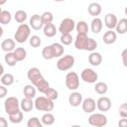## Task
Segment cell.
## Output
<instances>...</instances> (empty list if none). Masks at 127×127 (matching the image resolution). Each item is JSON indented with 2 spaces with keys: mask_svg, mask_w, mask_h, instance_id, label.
I'll list each match as a JSON object with an SVG mask.
<instances>
[{
  "mask_svg": "<svg viewBox=\"0 0 127 127\" xmlns=\"http://www.w3.org/2000/svg\"><path fill=\"white\" fill-rule=\"evenodd\" d=\"M27 76L28 79L32 82V84L35 85V87H37V89L42 93H45L47 89L50 87V83L46 80V78L43 76V74L41 73L38 67L29 68L27 72Z\"/></svg>",
  "mask_w": 127,
  "mask_h": 127,
  "instance_id": "6da1fadb",
  "label": "cell"
},
{
  "mask_svg": "<svg viewBox=\"0 0 127 127\" xmlns=\"http://www.w3.org/2000/svg\"><path fill=\"white\" fill-rule=\"evenodd\" d=\"M74 47L77 50L94 52V50L97 48V42L92 38H88L87 35L77 34L74 40Z\"/></svg>",
  "mask_w": 127,
  "mask_h": 127,
  "instance_id": "7a4b0ae2",
  "label": "cell"
},
{
  "mask_svg": "<svg viewBox=\"0 0 127 127\" xmlns=\"http://www.w3.org/2000/svg\"><path fill=\"white\" fill-rule=\"evenodd\" d=\"M34 102H35V108L39 111L50 112L55 107L54 100H51L47 96H38L36 97Z\"/></svg>",
  "mask_w": 127,
  "mask_h": 127,
  "instance_id": "3957f363",
  "label": "cell"
},
{
  "mask_svg": "<svg viewBox=\"0 0 127 127\" xmlns=\"http://www.w3.org/2000/svg\"><path fill=\"white\" fill-rule=\"evenodd\" d=\"M30 34H31V27H30V25H27V24H20L19 27L17 28L16 32H15L14 40H15L17 43H19V44L25 43V42L29 39Z\"/></svg>",
  "mask_w": 127,
  "mask_h": 127,
  "instance_id": "277c9868",
  "label": "cell"
},
{
  "mask_svg": "<svg viewBox=\"0 0 127 127\" xmlns=\"http://www.w3.org/2000/svg\"><path fill=\"white\" fill-rule=\"evenodd\" d=\"M74 62H75V60H74L73 56L65 55V56L60 58V60L57 62V67H58V69H60L62 71H65L73 66Z\"/></svg>",
  "mask_w": 127,
  "mask_h": 127,
  "instance_id": "5b68a950",
  "label": "cell"
},
{
  "mask_svg": "<svg viewBox=\"0 0 127 127\" xmlns=\"http://www.w3.org/2000/svg\"><path fill=\"white\" fill-rule=\"evenodd\" d=\"M65 86L69 90H76L79 87V76L75 71H69L66 73Z\"/></svg>",
  "mask_w": 127,
  "mask_h": 127,
  "instance_id": "8992f818",
  "label": "cell"
},
{
  "mask_svg": "<svg viewBox=\"0 0 127 127\" xmlns=\"http://www.w3.org/2000/svg\"><path fill=\"white\" fill-rule=\"evenodd\" d=\"M4 108H5V112L8 115L20 110L21 107H20V102H19L18 98L15 96L8 97L4 102Z\"/></svg>",
  "mask_w": 127,
  "mask_h": 127,
  "instance_id": "52a82bcc",
  "label": "cell"
},
{
  "mask_svg": "<svg viewBox=\"0 0 127 127\" xmlns=\"http://www.w3.org/2000/svg\"><path fill=\"white\" fill-rule=\"evenodd\" d=\"M88 123L91 126L103 127L107 124V117L102 113H91L88 117Z\"/></svg>",
  "mask_w": 127,
  "mask_h": 127,
  "instance_id": "ba28073f",
  "label": "cell"
},
{
  "mask_svg": "<svg viewBox=\"0 0 127 127\" xmlns=\"http://www.w3.org/2000/svg\"><path fill=\"white\" fill-rule=\"evenodd\" d=\"M75 22L71 18H64L59 27V31L61 34H70L75 29Z\"/></svg>",
  "mask_w": 127,
  "mask_h": 127,
  "instance_id": "9c48e42d",
  "label": "cell"
},
{
  "mask_svg": "<svg viewBox=\"0 0 127 127\" xmlns=\"http://www.w3.org/2000/svg\"><path fill=\"white\" fill-rule=\"evenodd\" d=\"M80 77L84 82L87 83H95L98 79V74L96 73V71H94L92 68H84L81 73H80Z\"/></svg>",
  "mask_w": 127,
  "mask_h": 127,
  "instance_id": "30bf717a",
  "label": "cell"
},
{
  "mask_svg": "<svg viewBox=\"0 0 127 127\" xmlns=\"http://www.w3.org/2000/svg\"><path fill=\"white\" fill-rule=\"evenodd\" d=\"M81 107L85 113H93L95 111V108H97L95 100L91 97H87L83 99L81 103Z\"/></svg>",
  "mask_w": 127,
  "mask_h": 127,
  "instance_id": "8fae6325",
  "label": "cell"
},
{
  "mask_svg": "<svg viewBox=\"0 0 127 127\" xmlns=\"http://www.w3.org/2000/svg\"><path fill=\"white\" fill-rule=\"evenodd\" d=\"M29 24H30V27L35 31H38V30H41L42 28H44V23H43V20H42V16L39 15V14L32 15V17L30 18Z\"/></svg>",
  "mask_w": 127,
  "mask_h": 127,
  "instance_id": "7c38bea8",
  "label": "cell"
},
{
  "mask_svg": "<svg viewBox=\"0 0 127 127\" xmlns=\"http://www.w3.org/2000/svg\"><path fill=\"white\" fill-rule=\"evenodd\" d=\"M96 106L99 111H102V112L108 111L111 108V100L106 96H101L96 101Z\"/></svg>",
  "mask_w": 127,
  "mask_h": 127,
  "instance_id": "4fadbf2b",
  "label": "cell"
},
{
  "mask_svg": "<svg viewBox=\"0 0 127 127\" xmlns=\"http://www.w3.org/2000/svg\"><path fill=\"white\" fill-rule=\"evenodd\" d=\"M117 17L115 14H112V13H108L105 15L104 17V23H105V26L109 29V30H113L115 29L116 25H117Z\"/></svg>",
  "mask_w": 127,
  "mask_h": 127,
  "instance_id": "5bb4252c",
  "label": "cell"
},
{
  "mask_svg": "<svg viewBox=\"0 0 127 127\" xmlns=\"http://www.w3.org/2000/svg\"><path fill=\"white\" fill-rule=\"evenodd\" d=\"M82 100H83V99H82L81 93H79V92H77V91H74V92L70 93L69 96H68V103H69L71 106H73V107L79 106V105L82 103Z\"/></svg>",
  "mask_w": 127,
  "mask_h": 127,
  "instance_id": "9a60e30c",
  "label": "cell"
},
{
  "mask_svg": "<svg viewBox=\"0 0 127 127\" xmlns=\"http://www.w3.org/2000/svg\"><path fill=\"white\" fill-rule=\"evenodd\" d=\"M20 107L21 110L24 112H30L34 107H35V102L33 101V98H28L24 97L21 102H20Z\"/></svg>",
  "mask_w": 127,
  "mask_h": 127,
  "instance_id": "2e32d148",
  "label": "cell"
},
{
  "mask_svg": "<svg viewBox=\"0 0 127 127\" xmlns=\"http://www.w3.org/2000/svg\"><path fill=\"white\" fill-rule=\"evenodd\" d=\"M1 49H2V51L6 52V53L13 52V51L16 49V43H15V40L10 39V38L3 40L2 43H1Z\"/></svg>",
  "mask_w": 127,
  "mask_h": 127,
  "instance_id": "e0dca14e",
  "label": "cell"
},
{
  "mask_svg": "<svg viewBox=\"0 0 127 127\" xmlns=\"http://www.w3.org/2000/svg\"><path fill=\"white\" fill-rule=\"evenodd\" d=\"M88 63L93 66H98L102 63V56L97 52H91L88 56Z\"/></svg>",
  "mask_w": 127,
  "mask_h": 127,
  "instance_id": "ac0fdd59",
  "label": "cell"
},
{
  "mask_svg": "<svg viewBox=\"0 0 127 127\" xmlns=\"http://www.w3.org/2000/svg\"><path fill=\"white\" fill-rule=\"evenodd\" d=\"M116 39H117V35H116V32H114L113 30H108L107 32H105L103 35V38H102L103 43L106 45L114 44Z\"/></svg>",
  "mask_w": 127,
  "mask_h": 127,
  "instance_id": "d6986e66",
  "label": "cell"
},
{
  "mask_svg": "<svg viewBox=\"0 0 127 127\" xmlns=\"http://www.w3.org/2000/svg\"><path fill=\"white\" fill-rule=\"evenodd\" d=\"M87 11H88V14L90 16H99L101 11H102V8H101V5L99 3H96V2H92L88 5L87 7Z\"/></svg>",
  "mask_w": 127,
  "mask_h": 127,
  "instance_id": "ffe728a7",
  "label": "cell"
},
{
  "mask_svg": "<svg viewBox=\"0 0 127 127\" xmlns=\"http://www.w3.org/2000/svg\"><path fill=\"white\" fill-rule=\"evenodd\" d=\"M43 31H44V35H45L46 37H48V38H53V37H55L56 34H57L56 26H55L53 23H49V24L44 25Z\"/></svg>",
  "mask_w": 127,
  "mask_h": 127,
  "instance_id": "44dd1931",
  "label": "cell"
},
{
  "mask_svg": "<svg viewBox=\"0 0 127 127\" xmlns=\"http://www.w3.org/2000/svg\"><path fill=\"white\" fill-rule=\"evenodd\" d=\"M102 21L101 19L95 17L94 19H92L91 21V24H90V29H91V32L94 33V34H98L99 32H101L102 30Z\"/></svg>",
  "mask_w": 127,
  "mask_h": 127,
  "instance_id": "7402d4cb",
  "label": "cell"
},
{
  "mask_svg": "<svg viewBox=\"0 0 127 127\" xmlns=\"http://www.w3.org/2000/svg\"><path fill=\"white\" fill-rule=\"evenodd\" d=\"M52 46V50H53V54L55 58H60L64 55V45L60 44V43H54L51 45Z\"/></svg>",
  "mask_w": 127,
  "mask_h": 127,
  "instance_id": "603a6c76",
  "label": "cell"
},
{
  "mask_svg": "<svg viewBox=\"0 0 127 127\" xmlns=\"http://www.w3.org/2000/svg\"><path fill=\"white\" fill-rule=\"evenodd\" d=\"M23 93H24V96L25 97L35 98L36 97V88H35V85H32V84L25 85L24 88H23Z\"/></svg>",
  "mask_w": 127,
  "mask_h": 127,
  "instance_id": "cb8c5ba5",
  "label": "cell"
},
{
  "mask_svg": "<svg viewBox=\"0 0 127 127\" xmlns=\"http://www.w3.org/2000/svg\"><path fill=\"white\" fill-rule=\"evenodd\" d=\"M116 33L118 34H125L127 32V19L126 18H122L117 22V25L115 27Z\"/></svg>",
  "mask_w": 127,
  "mask_h": 127,
  "instance_id": "d4e9b609",
  "label": "cell"
},
{
  "mask_svg": "<svg viewBox=\"0 0 127 127\" xmlns=\"http://www.w3.org/2000/svg\"><path fill=\"white\" fill-rule=\"evenodd\" d=\"M4 61H5V63H6L9 66H14V65H16V64H17V62H18V60H17V58H16L14 52L6 53V55H5V57H4Z\"/></svg>",
  "mask_w": 127,
  "mask_h": 127,
  "instance_id": "484cf974",
  "label": "cell"
},
{
  "mask_svg": "<svg viewBox=\"0 0 127 127\" xmlns=\"http://www.w3.org/2000/svg\"><path fill=\"white\" fill-rule=\"evenodd\" d=\"M55 116L51 113V112H47V113H45L43 116H42V118H41V121H42V123H43V125H46V126H51V125H53L54 123H55Z\"/></svg>",
  "mask_w": 127,
  "mask_h": 127,
  "instance_id": "4316f807",
  "label": "cell"
},
{
  "mask_svg": "<svg viewBox=\"0 0 127 127\" xmlns=\"http://www.w3.org/2000/svg\"><path fill=\"white\" fill-rule=\"evenodd\" d=\"M75 29H76L77 34H80V35H87L88 33V25L84 21L77 22L75 25Z\"/></svg>",
  "mask_w": 127,
  "mask_h": 127,
  "instance_id": "83f0119b",
  "label": "cell"
},
{
  "mask_svg": "<svg viewBox=\"0 0 127 127\" xmlns=\"http://www.w3.org/2000/svg\"><path fill=\"white\" fill-rule=\"evenodd\" d=\"M12 16L8 10H1L0 12V23L2 25H7L11 22Z\"/></svg>",
  "mask_w": 127,
  "mask_h": 127,
  "instance_id": "f1b7e54d",
  "label": "cell"
},
{
  "mask_svg": "<svg viewBox=\"0 0 127 127\" xmlns=\"http://www.w3.org/2000/svg\"><path fill=\"white\" fill-rule=\"evenodd\" d=\"M94 90L96 93L100 94V95H103L107 92L108 90V85L103 82V81H99V82H96L95 85H94Z\"/></svg>",
  "mask_w": 127,
  "mask_h": 127,
  "instance_id": "f546056e",
  "label": "cell"
},
{
  "mask_svg": "<svg viewBox=\"0 0 127 127\" xmlns=\"http://www.w3.org/2000/svg\"><path fill=\"white\" fill-rule=\"evenodd\" d=\"M9 120L11 123H14V124H18L20 123L22 120H23V112L21 110H18L12 114H9Z\"/></svg>",
  "mask_w": 127,
  "mask_h": 127,
  "instance_id": "4dcf8cb0",
  "label": "cell"
},
{
  "mask_svg": "<svg viewBox=\"0 0 127 127\" xmlns=\"http://www.w3.org/2000/svg\"><path fill=\"white\" fill-rule=\"evenodd\" d=\"M0 80H1V83H2L3 85H5V86H10V85H12V84L14 83V80H15V79H14L13 74H11V73H4V74L1 75Z\"/></svg>",
  "mask_w": 127,
  "mask_h": 127,
  "instance_id": "1f68e13d",
  "label": "cell"
},
{
  "mask_svg": "<svg viewBox=\"0 0 127 127\" xmlns=\"http://www.w3.org/2000/svg\"><path fill=\"white\" fill-rule=\"evenodd\" d=\"M27 13L24 11V10H18L15 12V15H14V19L17 23L19 24H23L26 20H27Z\"/></svg>",
  "mask_w": 127,
  "mask_h": 127,
  "instance_id": "d6a6232c",
  "label": "cell"
},
{
  "mask_svg": "<svg viewBox=\"0 0 127 127\" xmlns=\"http://www.w3.org/2000/svg\"><path fill=\"white\" fill-rule=\"evenodd\" d=\"M13 52H14V54H15V56H16L18 62L24 61V60L26 59V57H27V51H26L24 48H21V47L16 48Z\"/></svg>",
  "mask_w": 127,
  "mask_h": 127,
  "instance_id": "836d02e7",
  "label": "cell"
},
{
  "mask_svg": "<svg viewBox=\"0 0 127 127\" xmlns=\"http://www.w3.org/2000/svg\"><path fill=\"white\" fill-rule=\"evenodd\" d=\"M42 56L45 60H53L55 57H54V54H53V50H52V46H46L43 50H42Z\"/></svg>",
  "mask_w": 127,
  "mask_h": 127,
  "instance_id": "e575fe53",
  "label": "cell"
},
{
  "mask_svg": "<svg viewBox=\"0 0 127 127\" xmlns=\"http://www.w3.org/2000/svg\"><path fill=\"white\" fill-rule=\"evenodd\" d=\"M48 98H50L51 100H56V99H58V97H59V92H58V90H56L55 88H52V87H49L48 89H47V91L44 93Z\"/></svg>",
  "mask_w": 127,
  "mask_h": 127,
  "instance_id": "d590c367",
  "label": "cell"
},
{
  "mask_svg": "<svg viewBox=\"0 0 127 127\" xmlns=\"http://www.w3.org/2000/svg\"><path fill=\"white\" fill-rule=\"evenodd\" d=\"M27 126L28 127H43L44 125L38 117H31L27 122Z\"/></svg>",
  "mask_w": 127,
  "mask_h": 127,
  "instance_id": "8d00e7d4",
  "label": "cell"
},
{
  "mask_svg": "<svg viewBox=\"0 0 127 127\" xmlns=\"http://www.w3.org/2000/svg\"><path fill=\"white\" fill-rule=\"evenodd\" d=\"M41 16H42V20H43L44 25L49 24V23H52L53 20H54V15H53V13L50 12V11H46V12H44Z\"/></svg>",
  "mask_w": 127,
  "mask_h": 127,
  "instance_id": "74e56055",
  "label": "cell"
},
{
  "mask_svg": "<svg viewBox=\"0 0 127 127\" xmlns=\"http://www.w3.org/2000/svg\"><path fill=\"white\" fill-rule=\"evenodd\" d=\"M60 40L64 46H68L72 43V36L70 34H62Z\"/></svg>",
  "mask_w": 127,
  "mask_h": 127,
  "instance_id": "f35d334b",
  "label": "cell"
},
{
  "mask_svg": "<svg viewBox=\"0 0 127 127\" xmlns=\"http://www.w3.org/2000/svg\"><path fill=\"white\" fill-rule=\"evenodd\" d=\"M42 44V41H41V38L37 35H34L30 38V46L33 47V48H39Z\"/></svg>",
  "mask_w": 127,
  "mask_h": 127,
  "instance_id": "ab89813d",
  "label": "cell"
},
{
  "mask_svg": "<svg viewBox=\"0 0 127 127\" xmlns=\"http://www.w3.org/2000/svg\"><path fill=\"white\" fill-rule=\"evenodd\" d=\"M118 111H119V115L122 118H127V102L126 103H122L119 106Z\"/></svg>",
  "mask_w": 127,
  "mask_h": 127,
  "instance_id": "60d3db41",
  "label": "cell"
},
{
  "mask_svg": "<svg viewBox=\"0 0 127 127\" xmlns=\"http://www.w3.org/2000/svg\"><path fill=\"white\" fill-rule=\"evenodd\" d=\"M121 58H122V64L125 67H127V49L123 50L121 53Z\"/></svg>",
  "mask_w": 127,
  "mask_h": 127,
  "instance_id": "b9f144b4",
  "label": "cell"
},
{
  "mask_svg": "<svg viewBox=\"0 0 127 127\" xmlns=\"http://www.w3.org/2000/svg\"><path fill=\"white\" fill-rule=\"evenodd\" d=\"M7 92H8V90H7V88L5 87V85H1L0 86V98H3V97H5L6 96V94H7Z\"/></svg>",
  "mask_w": 127,
  "mask_h": 127,
  "instance_id": "7bdbcfd3",
  "label": "cell"
},
{
  "mask_svg": "<svg viewBox=\"0 0 127 127\" xmlns=\"http://www.w3.org/2000/svg\"><path fill=\"white\" fill-rule=\"evenodd\" d=\"M118 126L119 127H127V118L120 119L118 122Z\"/></svg>",
  "mask_w": 127,
  "mask_h": 127,
  "instance_id": "ee69618b",
  "label": "cell"
},
{
  "mask_svg": "<svg viewBox=\"0 0 127 127\" xmlns=\"http://www.w3.org/2000/svg\"><path fill=\"white\" fill-rule=\"evenodd\" d=\"M8 122L4 117H0V127H7Z\"/></svg>",
  "mask_w": 127,
  "mask_h": 127,
  "instance_id": "f6af8a7d",
  "label": "cell"
},
{
  "mask_svg": "<svg viewBox=\"0 0 127 127\" xmlns=\"http://www.w3.org/2000/svg\"><path fill=\"white\" fill-rule=\"evenodd\" d=\"M6 2H7V0H0V5H1V6L4 5Z\"/></svg>",
  "mask_w": 127,
  "mask_h": 127,
  "instance_id": "bcb514c9",
  "label": "cell"
},
{
  "mask_svg": "<svg viewBox=\"0 0 127 127\" xmlns=\"http://www.w3.org/2000/svg\"><path fill=\"white\" fill-rule=\"evenodd\" d=\"M0 74H1V75L4 74V67H3V65H1V71H0Z\"/></svg>",
  "mask_w": 127,
  "mask_h": 127,
  "instance_id": "7dc6e473",
  "label": "cell"
},
{
  "mask_svg": "<svg viewBox=\"0 0 127 127\" xmlns=\"http://www.w3.org/2000/svg\"><path fill=\"white\" fill-rule=\"evenodd\" d=\"M55 2H63V1H64V0H54Z\"/></svg>",
  "mask_w": 127,
  "mask_h": 127,
  "instance_id": "c3c4849f",
  "label": "cell"
},
{
  "mask_svg": "<svg viewBox=\"0 0 127 127\" xmlns=\"http://www.w3.org/2000/svg\"><path fill=\"white\" fill-rule=\"evenodd\" d=\"M125 15H126V16H127V6H126V7H125Z\"/></svg>",
  "mask_w": 127,
  "mask_h": 127,
  "instance_id": "681fc988",
  "label": "cell"
}]
</instances>
